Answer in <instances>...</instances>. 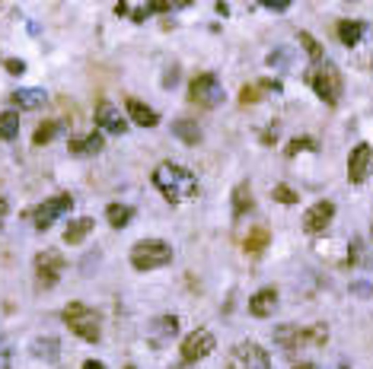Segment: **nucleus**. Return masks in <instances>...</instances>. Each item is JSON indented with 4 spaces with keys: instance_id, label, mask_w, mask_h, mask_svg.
Listing matches in <instances>:
<instances>
[{
    "instance_id": "obj_5",
    "label": "nucleus",
    "mask_w": 373,
    "mask_h": 369,
    "mask_svg": "<svg viewBox=\"0 0 373 369\" xmlns=\"http://www.w3.org/2000/svg\"><path fill=\"white\" fill-rule=\"evenodd\" d=\"M188 102L198 108H217L224 102V86L214 74H198L188 83Z\"/></svg>"
},
{
    "instance_id": "obj_39",
    "label": "nucleus",
    "mask_w": 373,
    "mask_h": 369,
    "mask_svg": "<svg viewBox=\"0 0 373 369\" xmlns=\"http://www.w3.org/2000/svg\"><path fill=\"white\" fill-rule=\"evenodd\" d=\"M173 369H185V366H173Z\"/></svg>"
},
{
    "instance_id": "obj_4",
    "label": "nucleus",
    "mask_w": 373,
    "mask_h": 369,
    "mask_svg": "<svg viewBox=\"0 0 373 369\" xmlns=\"http://www.w3.org/2000/svg\"><path fill=\"white\" fill-rule=\"evenodd\" d=\"M275 341L281 344L284 350H300V347H319V344L328 341V328L326 324H309V328H297V324H281L275 331Z\"/></svg>"
},
{
    "instance_id": "obj_21",
    "label": "nucleus",
    "mask_w": 373,
    "mask_h": 369,
    "mask_svg": "<svg viewBox=\"0 0 373 369\" xmlns=\"http://www.w3.org/2000/svg\"><path fill=\"white\" fill-rule=\"evenodd\" d=\"M131 216H134V210H131L128 204H109V207H105V220H109L112 229H125L131 223Z\"/></svg>"
},
{
    "instance_id": "obj_14",
    "label": "nucleus",
    "mask_w": 373,
    "mask_h": 369,
    "mask_svg": "<svg viewBox=\"0 0 373 369\" xmlns=\"http://www.w3.org/2000/svg\"><path fill=\"white\" fill-rule=\"evenodd\" d=\"M125 108H128V121H134V124H141V127H156L160 124V115L154 112L150 105H144L141 99H125Z\"/></svg>"
},
{
    "instance_id": "obj_10",
    "label": "nucleus",
    "mask_w": 373,
    "mask_h": 369,
    "mask_svg": "<svg viewBox=\"0 0 373 369\" xmlns=\"http://www.w3.org/2000/svg\"><path fill=\"white\" fill-rule=\"evenodd\" d=\"M230 369H271V360L258 344H239L230 356Z\"/></svg>"
},
{
    "instance_id": "obj_13",
    "label": "nucleus",
    "mask_w": 373,
    "mask_h": 369,
    "mask_svg": "<svg viewBox=\"0 0 373 369\" xmlns=\"http://www.w3.org/2000/svg\"><path fill=\"white\" fill-rule=\"evenodd\" d=\"M96 124L103 127V131H109V134H125L128 131V121L122 118V112H118L112 102H99L96 105Z\"/></svg>"
},
{
    "instance_id": "obj_12",
    "label": "nucleus",
    "mask_w": 373,
    "mask_h": 369,
    "mask_svg": "<svg viewBox=\"0 0 373 369\" xmlns=\"http://www.w3.org/2000/svg\"><path fill=\"white\" fill-rule=\"evenodd\" d=\"M332 220H335V204L332 201H316L313 207L303 213V229H306V233H313V235L316 233H326Z\"/></svg>"
},
{
    "instance_id": "obj_36",
    "label": "nucleus",
    "mask_w": 373,
    "mask_h": 369,
    "mask_svg": "<svg viewBox=\"0 0 373 369\" xmlns=\"http://www.w3.org/2000/svg\"><path fill=\"white\" fill-rule=\"evenodd\" d=\"M176 76H179V74H176V70H169V74L163 76V86H173V83H176Z\"/></svg>"
},
{
    "instance_id": "obj_40",
    "label": "nucleus",
    "mask_w": 373,
    "mask_h": 369,
    "mask_svg": "<svg viewBox=\"0 0 373 369\" xmlns=\"http://www.w3.org/2000/svg\"><path fill=\"white\" fill-rule=\"evenodd\" d=\"M125 369H134V366H125Z\"/></svg>"
},
{
    "instance_id": "obj_22",
    "label": "nucleus",
    "mask_w": 373,
    "mask_h": 369,
    "mask_svg": "<svg viewBox=\"0 0 373 369\" xmlns=\"http://www.w3.org/2000/svg\"><path fill=\"white\" fill-rule=\"evenodd\" d=\"M173 134L182 140V144H188V146H195V144L201 140V127H198V121H188V118L176 121V124H173Z\"/></svg>"
},
{
    "instance_id": "obj_35",
    "label": "nucleus",
    "mask_w": 373,
    "mask_h": 369,
    "mask_svg": "<svg viewBox=\"0 0 373 369\" xmlns=\"http://www.w3.org/2000/svg\"><path fill=\"white\" fill-rule=\"evenodd\" d=\"M84 369H105V363H103V360H86Z\"/></svg>"
},
{
    "instance_id": "obj_20",
    "label": "nucleus",
    "mask_w": 373,
    "mask_h": 369,
    "mask_svg": "<svg viewBox=\"0 0 373 369\" xmlns=\"http://www.w3.org/2000/svg\"><path fill=\"white\" fill-rule=\"evenodd\" d=\"M360 35H364V23L360 19H341L338 23V38H341V45H357L360 42Z\"/></svg>"
},
{
    "instance_id": "obj_17",
    "label": "nucleus",
    "mask_w": 373,
    "mask_h": 369,
    "mask_svg": "<svg viewBox=\"0 0 373 369\" xmlns=\"http://www.w3.org/2000/svg\"><path fill=\"white\" fill-rule=\"evenodd\" d=\"M90 233H93V216H77V220L67 223L64 242H67V245H80V242H84Z\"/></svg>"
},
{
    "instance_id": "obj_2",
    "label": "nucleus",
    "mask_w": 373,
    "mask_h": 369,
    "mask_svg": "<svg viewBox=\"0 0 373 369\" xmlns=\"http://www.w3.org/2000/svg\"><path fill=\"white\" fill-rule=\"evenodd\" d=\"M173 261V245L163 239H141L131 248V267L134 271H156Z\"/></svg>"
},
{
    "instance_id": "obj_11",
    "label": "nucleus",
    "mask_w": 373,
    "mask_h": 369,
    "mask_svg": "<svg viewBox=\"0 0 373 369\" xmlns=\"http://www.w3.org/2000/svg\"><path fill=\"white\" fill-rule=\"evenodd\" d=\"M370 169H373V146L370 144H357L351 150V156H348V182L351 184L367 182Z\"/></svg>"
},
{
    "instance_id": "obj_26",
    "label": "nucleus",
    "mask_w": 373,
    "mask_h": 369,
    "mask_svg": "<svg viewBox=\"0 0 373 369\" xmlns=\"http://www.w3.org/2000/svg\"><path fill=\"white\" fill-rule=\"evenodd\" d=\"M33 353L45 356V360H58V341H54V337H39V341L33 344Z\"/></svg>"
},
{
    "instance_id": "obj_34",
    "label": "nucleus",
    "mask_w": 373,
    "mask_h": 369,
    "mask_svg": "<svg viewBox=\"0 0 373 369\" xmlns=\"http://www.w3.org/2000/svg\"><path fill=\"white\" fill-rule=\"evenodd\" d=\"M265 6H268V10H287V0H268V4H265Z\"/></svg>"
},
{
    "instance_id": "obj_31",
    "label": "nucleus",
    "mask_w": 373,
    "mask_h": 369,
    "mask_svg": "<svg viewBox=\"0 0 373 369\" xmlns=\"http://www.w3.org/2000/svg\"><path fill=\"white\" fill-rule=\"evenodd\" d=\"M303 150H316V140L313 137H294L284 153H287V156H297V153H303Z\"/></svg>"
},
{
    "instance_id": "obj_15",
    "label": "nucleus",
    "mask_w": 373,
    "mask_h": 369,
    "mask_svg": "<svg viewBox=\"0 0 373 369\" xmlns=\"http://www.w3.org/2000/svg\"><path fill=\"white\" fill-rule=\"evenodd\" d=\"M275 309H277V290L275 286H265V290H258L256 296L249 299V315H256V318H268Z\"/></svg>"
},
{
    "instance_id": "obj_6",
    "label": "nucleus",
    "mask_w": 373,
    "mask_h": 369,
    "mask_svg": "<svg viewBox=\"0 0 373 369\" xmlns=\"http://www.w3.org/2000/svg\"><path fill=\"white\" fill-rule=\"evenodd\" d=\"M313 89L316 95H319L322 102H328V105H338L341 99V89H345V83H341V70L335 67V64H319L313 74Z\"/></svg>"
},
{
    "instance_id": "obj_32",
    "label": "nucleus",
    "mask_w": 373,
    "mask_h": 369,
    "mask_svg": "<svg viewBox=\"0 0 373 369\" xmlns=\"http://www.w3.org/2000/svg\"><path fill=\"white\" fill-rule=\"evenodd\" d=\"M348 258H351V264H357V261L364 258V242L354 239V242H351V254H348Z\"/></svg>"
},
{
    "instance_id": "obj_24",
    "label": "nucleus",
    "mask_w": 373,
    "mask_h": 369,
    "mask_svg": "<svg viewBox=\"0 0 373 369\" xmlns=\"http://www.w3.org/2000/svg\"><path fill=\"white\" fill-rule=\"evenodd\" d=\"M268 239H271L268 226H256L249 235H246V242H243V245H246V252H249V254H258L265 245H268Z\"/></svg>"
},
{
    "instance_id": "obj_30",
    "label": "nucleus",
    "mask_w": 373,
    "mask_h": 369,
    "mask_svg": "<svg viewBox=\"0 0 373 369\" xmlns=\"http://www.w3.org/2000/svg\"><path fill=\"white\" fill-rule=\"evenodd\" d=\"M262 83H246L243 89H239V102H243V105H252V102H258L262 99Z\"/></svg>"
},
{
    "instance_id": "obj_33",
    "label": "nucleus",
    "mask_w": 373,
    "mask_h": 369,
    "mask_svg": "<svg viewBox=\"0 0 373 369\" xmlns=\"http://www.w3.org/2000/svg\"><path fill=\"white\" fill-rule=\"evenodd\" d=\"M7 70H10V74H23V70H26V64L16 61V57H10V61H7Z\"/></svg>"
},
{
    "instance_id": "obj_27",
    "label": "nucleus",
    "mask_w": 373,
    "mask_h": 369,
    "mask_svg": "<svg viewBox=\"0 0 373 369\" xmlns=\"http://www.w3.org/2000/svg\"><path fill=\"white\" fill-rule=\"evenodd\" d=\"M58 127H61L58 121H45V124H39V131L33 134V144H35V146H45L48 140H52L54 134H58Z\"/></svg>"
},
{
    "instance_id": "obj_38",
    "label": "nucleus",
    "mask_w": 373,
    "mask_h": 369,
    "mask_svg": "<svg viewBox=\"0 0 373 369\" xmlns=\"http://www.w3.org/2000/svg\"><path fill=\"white\" fill-rule=\"evenodd\" d=\"M294 369H313V366H309V363H300V366H294Z\"/></svg>"
},
{
    "instance_id": "obj_25",
    "label": "nucleus",
    "mask_w": 373,
    "mask_h": 369,
    "mask_svg": "<svg viewBox=\"0 0 373 369\" xmlns=\"http://www.w3.org/2000/svg\"><path fill=\"white\" fill-rule=\"evenodd\" d=\"M16 134H20V115L4 112L0 115V140H13Z\"/></svg>"
},
{
    "instance_id": "obj_3",
    "label": "nucleus",
    "mask_w": 373,
    "mask_h": 369,
    "mask_svg": "<svg viewBox=\"0 0 373 369\" xmlns=\"http://www.w3.org/2000/svg\"><path fill=\"white\" fill-rule=\"evenodd\" d=\"M61 315H64L67 328H71L77 337H84V341L96 344L99 337H103V324H99L96 309H90L86 303H71V305H64V312H61Z\"/></svg>"
},
{
    "instance_id": "obj_16",
    "label": "nucleus",
    "mask_w": 373,
    "mask_h": 369,
    "mask_svg": "<svg viewBox=\"0 0 373 369\" xmlns=\"http://www.w3.org/2000/svg\"><path fill=\"white\" fill-rule=\"evenodd\" d=\"M67 150H71L74 156H96V153L103 150V134H99V131H90L86 137L71 140V144H67Z\"/></svg>"
},
{
    "instance_id": "obj_28",
    "label": "nucleus",
    "mask_w": 373,
    "mask_h": 369,
    "mask_svg": "<svg viewBox=\"0 0 373 369\" xmlns=\"http://www.w3.org/2000/svg\"><path fill=\"white\" fill-rule=\"evenodd\" d=\"M271 197H275L277 204H297V201H300V197H297V191L290 188V184H275Z\"/></svg>"
},
{
    "instance_id": "obj_19",
    "label": "nucleus",
    "mask_w": 373,
    "mask_h": 369,
    "mask_svg": "<svg viewBox=\"0 0 373 369\" xmlns=\"http://www.w3.org/2000/svg\"><path fill=\"white\" fill-rule=\"evenodd\" d=\"M115 13L118 16L134 19V23H144V19H147L150 13H156V10H154V4H131V0H125V4H115Z\"/></svg>"
},
{
    "instance_id": "obj_8",
    "label": "nucleus",
    "mask_w": 373,
    "mask_h": 369,
    "mask_svg": "<svg viewBox=\"0 0 373 369\" xmlns=\"http://www.w3.org/2000/svg\"><path fill=\"white\" fill-rule=\"evenodd\" d=\"M64 267H67V261H64V254H61V252H54V248L39 252V254H35V280H39V286L52 290V286L61 280Z\"/></svg>"
},
{
    "instance_id": "obj_1",
    "label": "nucleus",
    "mask_w": 373,
    "mask_h": 369,
    "mask_svg": "<svg viewBox=\"0 0 373 369\" xmlns=\"http://www.w3.org/2000/svg\"><path fill=\"white\" fill-rule=\"evenodd\" d=\"M154 184L169 204H185L198 197V178L179 163H160L154 169Z\"/></svg>"
},
{
    "instance_id": "obj_37",
    "label": "nucleus",
    "mask_w": 373,
    "mask_h": 369,
    "mask_svg": "<svg viewBox=\"0 0 373 369\" xmlns=\"http://www.w3.org/2000/svg\"><path fill=\"white\" fill-rule=\"evenodd\" d=\"M4 216H7V197L0 194V223H4Z\"/></svg>"
},
{
    "instance_id": "obj_7",
    "label": "nucleus",
    "mask_w": 373,
    "mask_h": 369,
    "mask_svg": "<svg viewBox=\"0 0 373 369\" xmlns=\"http://www.w3.org/2000/svg\"><path fill=\"white\" fill-rule=\"evenodd\" d=\"M71 207H74V197L71 194H54V197H45L39 207L29 210V220H33V226L39 229V233H45V229L52 226L61 213H67Z\"/></svg>"
},
{
    "instance_id": "obj_9",
    "label": "nucleus",
    "mask_w": 373,
    "mask_h": 369,
    "mask_svg": "<svg viewBox=\"0 0 373 369\" xmlns=\"http://www.w3.org/2000/svg\"><path fill=\"white\" fill-rule=\"evenodd\" d=\"M217 347V341H214V334L207 328H195L192 334H185V341H182L179 353H182V363H198L205 360V356H211V350Z\"/></svg>"
},
{
    "instance_id": "obj_29",
    "label": "nucleus",
    "mask_w": 373,
    "mask_h": 369,
    "mask_svg": "<svg viewBox=\"0 0 373 369\" xmlns=\"http://www.w3.org/2000/svg\"><path fill=\"white\" fill-rule=\"evenodd\" d=\"M300 45L306 48V54L313 57V61H322V45L316 42V38L309 35V32H300Z\"/></svg>"
},
{
    "instance_id": "obj_18",
    "label": "nucleus",
    "mask_w": 373,
    "mask_h": 369,
    "mask_svg": "<svg viewBox=\"0 0 373 369\" xmlns=\"http://www.w3.org/2000/svg\"><path fill=\"white\" fill-rule=\"evenodd\" d=\"M10 102H13L16 108H42L45 105V89H16L13 95H10Z\"/></svg>"
},
{
    "instance_id": "obj_23",
    "label": "nucleus",
    "mask_w": 373,
    "mask_h": 369,
    "mask_svg": "<svg viewBox=\"0 0 373 369\" xmlns=\"http://www.w3.org/2000/svg\"><path fill=\"white\" fill-rule=\"evenodd\" d=\"M246 210H252V188L249 182H239L233 188V216H243Z\"/></svg>"
}]
</instances>
